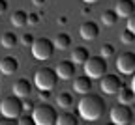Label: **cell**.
Masks as SVG:
<instances>
[{"label": "cell", "instance_id": "cell-16", "mask_svg": "<svg viewBox=\"0 0 135 125\" xmlns=\"http://www.w3.org/2000/svg\"><path fill=\"white\" fill-rule=\"evenodd\" d=\"M90 58V52L86 47H75L71 50V62L73 64H79V65H84V62H86Z\"/></svg>", "mask_w": 135, "mask_h": 125}, {"label": "cell", "instance_id": "cell-18", "mask_svg": "<svg viewBox=\"0 0 135 125\" xmlns=\"http://www.w3.org/2000/svg\"><path fill=\"white\" fill-rule=\"evenodd\" d=\"M9 21H11V24H13L15 28H23V26L26 24V21H28V13H26L25 9H17V11L11 13Z\"/></svg>", "mask_w": 135, "mask_h": 125}, {"label": "cell", "instance_id": "cell-24", "mask_svg": "<svg viewBox=\"0 0 135 125\" xmlns=\"http://www.w3.org/2000/svg\"><path fill=\"white\" fill-rule=\"evenodd\" d=\"M113 54H114V47H113L111 43H103V45L99 47V56H101V58L107 60V58H111Z\"/></svg>", "mask_w": 135, "mask_h": 125}, {"label": "cell", "instance_id": "cell-12", "mask_svg": "<svg viewBox=\"0 0 135 125\" xmlns=\"http://www.w3.org/2000/svg\"><path fill=\"white\" fill-rule=\"evenodd\" d=\"M32 93V82L28 79H19V80H15L13 84V95H17L19 99H26L28 95Z\"/></svg>", "mask_w": 135, "mask_h": 125}, {"label": "cell", "instance_id": "cell-38", "mask_svg": "<svg viewBox=\"0 0 135 125\" xmlns=\"http://www.w3.org/2000/svg\"><path fill=\"white\" fill-rule=\"evenodd\" d=\"M83 2H86V4H94V2H98V0H83Z\"/></svg>", "mask_w": 135, "mask_h": 125}, {"label": "cell", "instance_id": "cell-36", "mask_svg": "<svg viewBox=\"0 0 135 125\" xmlns=\"http://www.w3.org/2000/svg\"><path fill=\"white\" fill-rule=\"evenodd\" d=\"M32 4H34V6H43L45 0H32Z\"/></svg>", "mask_w": 135, "mask_h": 125}, {"label": "cell", "instance_id": "cell-14", "mask_svg": "<svg viewBox=\"0 0 135 125\" xmlns=\"http://www.w3.org/2000/svg\"><path fill=\"white\" fill-rule=\"evenodd\" d=\"M90 90H92V79H88L86 75L77 77V79L73 80V92H75V93L84 95V93H90Z\"/></svg>", "mask_w": 135, "mask_h": 125}, {"label": "cell", "instance_id": "cell-37", "mask_svg": "<svg viewBox=\"0 0 135 125\" xmlns=\"http://www.w3.org/2000/svg\"><path fill=\"white\" fill-rule=\"evenodd\" d=\"M129 88H131L133 93H135V75H133V79H131V86H129Z\"/></svg>", "mask_w": 135, "mask_h": 125}, {"label": "cell", "instance_id": "cell-22", "mask_svg": "<svg viewBox=\"0 0 135 125\" xmlns=\"http://www.w3.org/2000/svg\"><path fill=\"white\" fill-rule=\"evenodd\" d=\"M118 23V15L114 13V9H105L101 13V24L103 26H114Z\"/></svg>", "mask_w": 135, "mask_h": 125}, {"label": "cell", "instance_id": "cell-35", "mask_svg": "<svg viewBox=\"0 0 135 125\" xmlns=\"http://www.w3.org/2000/svg\"><path fill=\"white\" fill-rule=\"evenodd\" d=\"M81 13H83V15H88V13H90V6H83Z\"/></svg>", "mask_w": 135, "mask_h": 125}, {"label": "cell", "instance_id": "cell-17", "mask_svg": "<svg viewBox=\"0 0 135 125\" xmlns=\"http://www.w3.org/2000/svg\"><path fill=\"white\" fill-rule=\"evenodd\" d=\"M53 45H55V49H58V50H66V49H70V45H71V38H70V34H66V32L56 34V35H55Z\"/></svg>", "mask_w": 135, "mask_h": 125}, {"label": "cell", "instance_id": "cell-25", "mask_svg": "<svg viewBox=\"0 0 135 125\" xmlns=\"http://www.w3.org/2000/svg\"><path fill=\"white\" fill-rule=\"evenodd\" d=\"M120 39H122V43H126V45H128V43H133V41H135V34H131V32L126 28V30H122V34H120Z\"/></svg>", "mask_w": 135, "mask_h": 125}, {"label": "cell", "instance_id": "cell-13", "mask_svg": "<svg viewBox=\"0 0 135 125\" xmlns=\"http://www.w3.org/2000/svg\"><path fill=\"white\" fill-rule=\"evenodd\" d=\"M114 13L118 17H128L135 13V0H116L114 4Z\"/></svg>", "mask_w": 135, "mask_h": 125}, {"label": "cell", "instance_id": "cell-39", "mask_svg": "<svg viewBox=\"0 0 135 125\" xmlns=\"http://www.w3.org/2000/svg\"><path fill=\"white\" fill-rule=\"evenodd\" d=\"M105 125H114V123H105Z\"/></svg>", "mask_w": 135, "mask_h": 125}, {"label": "cell", "instance_id": "cell-34", "mask_svg": "<svg viewBox=\"0 0 135 125\" xmlns=\"http://www.w3.org/2000/svg\"><path fill=\"white\" fill-rule=\"evenodd\" d=\"M58 24H62V26L68 24V17H66V15H60V17H58Z\"/></svg>", "mask_w": 135, "mask_h": 125}, {"label": "cell", "instance_id": "cell-7", "mask_svg": "<svg viewBox=\"0 0 135 125\" xmlns=\"http://www.w3.org/2000/svg\"><path fill=\"white\" fill-rule=\"evenodd\" d=\"M109 116H111V123L114 125H129L133 121V112L129 108V105H120V103L114 105Z\"/></svg>", "mask_w": 135, "mask_h": 125}, {"label": "cell", "instance_id": "cell-2", "mask_svg": "<svg viewBox=\"0 0 135 125\" xmlns=\"http://www.w3.org/2000/svg\"><path fill=\"white\" fill-rule=\"evenodd\" d=\"M34 123L36 125H55L56 123V110H55V106H51L49 103H41L38 105L36 108H34V112L30 114Z\"/></svg>", "mask_w": 135, "mask_h": 125}, {"label": "cell", "instance_id": "cell-19", "mask_svg": "<svg viewBox=\"0 0 135 125\" xmlns=\"http://www.w3.org/2000/svg\"><path fill=\"white\" fill-rule=\"evenodd\" d=\"M0 43H2L4 49H15L17 43H19V38H17L15 32H4L2 38H0Z\"/></svg>", "mask_w": 135, "mask_h": 125}, {"label": "cell", "instance_id": "cell-1", "mask_svg": "<svg viewBox=\"0 0 135 125\" xmlns=\"http://www.w3.org/2000/svg\"><path fill=\"white\" fill-rule=\"evenodd\" d=\"M77 110H79V116L83 119L96 121L105 112V101L98 93H84L81 97V101L77 103Z\"/></svg>", "mask_w": 135, "mask_h": 125}, {"label": "cell", "instance_id": "cell-23", "mask_svg": "<svg viewBox=\"0 0 135 125\" xmlns=\"http://www.w3.org/2000/svg\"><path fill=\"white\" fill-rule=\"evenodd\" d=\"M71 105H73V95L70 92L58 93V97H56V106H58V108H70Z\"/></svg>", "mask_w": 135, "mask_h": 125}, {"label": "cell", "instance_id": "cell-6", "mask_svg": "<svg viewBox=\"0 0 135 125\" xmlns=\"http://www.w3.org/2000/svg\"><path fill=\"white\" fill-rule=\"evenodd\" d=\"M30 50H32V56L36 58V60L45 62V60H49L51 56H53L55 45H53V41L47 39V38H38V39H34Z\"/></svg>", "mask_w": 135, "mask_h": 125}, {"label": "cell", "instance_id": "cell-26", "mask_svg": "<svg viewBox=\"0 0 135 125\" xmlns=\"http://www.w3.org/2000/svg\"><path fill=\"white\" fill-rule=\"evenodd\" d=\"M17 125H36V123H34V119H32V116L30 114H21L19 118H17Z\"/></svg>", "mask_w": 135, "mask_h": 125}, {"label": "cell", "instance_id": "cell-11", "mask_svg": "<svg viewBox=\"0 0 135 125\" xmlns=\"http://www.w3.org/2000/svg\"><path fill=\"white\" fill-rule=\"evenodd\" d=\"M55 73H56L58 79L68 80V79H71V77L75 75V64H73L71 60H62V62H58Z\"/></svg>", "mask_w": 135, "mask_h": 125}, {"label": "cell", "instance_id": "cell-28", "mask_svg": "<svg viewBox=\"0 0 135 125\" xmlns=\"http://www.w3.org/2000/svg\"><path fill=\"white\" fill-rule=\"evenodd\" d=\"M34 39H36V38H34V35H32V34H23L19 41L23 43V47H32V43H34Z\"/></svg>", "mask_w": 135, "mask_h": 125}, {"label": "cell", "instance_id": "cell-15", "mask_svg": "<svg viewBox=\"0 0 135 125\" xmlns=\"http://www.w3.org/2000/svg\"><path fill=\"white\" fill-rule=\"evenodd\" d=\"M19 69V62L15 56H4L0 60V73L2 75H13Z\"/></svg>", "mask_w": 135, "mask_h": 125}, {"label": "cell", "instance_id": "cell-9", "mask_svg": "<svg viewBox=\"0 0 135 125\" xmlns=\"http://www.w3.org/2000/svg\"><path fill=\"white\" fill-rule=\"evenodd\" d=\"M116 69L122 75H135V52L128 50L116 58Z\"/></svg>", "mask_w": 135, "mask_h": 125}, {"label": "cell", "instance_id": "cell-3", "mask_svg": "<svg viewBox=\"0 0 135 125\" xmlns=\"http://www.w3.org/2000/svg\"><path fill=\"white\" fill-rule=\"evenodd\" d=\"M0 112L2 118L8 119H17L23 114V99H19L17 95H8L0 101Z\"/></svg>", "mask_w": 135, "mask_h": 125}, {"label": "cell", "instance_id": "cell-8", "mask_svg": "<svg viewBox=\"0 0 135 125\" xmlns=\"http://www.w3.org/2000/svg\"><path fill=\"white\" fill-rule=\"evenodd\" d=\"M99 86H101V92L103 93H109V95H116L118 92H120V88L124 86L122 84V79L118 75H103L99 80Z\"/></svg>", "mask_w": 135, "mask_h": 125}, {"label": "cell", "instance_id": "cell-5", "mask_svg": "<svg viewBox=\"0 0 135 125\" xmlns=\"http://www.w3.org/2000/svg\"><path fill=\"white\" fill-rule=\"evenodd\" d=\"M84 75L88 79H101L103 75H107V60L98 56H90L86 62H84Z\"/></svg>", "mask_w": 135, "mask_h": 125}, {"label": "cell", "instance_id": "cell-20", "mask_svg": "<svg viewBox=\"0 0 135 125\" xmlns=\"http://www.w3.org/2000/svg\"><path fill=\"white\" fill-rule=\"evenodd\" d=\"M116 95H118V103L120 105H131V101L135 99V93H133V90L129 86H122Z\"/></svg>", "mask_w": 135, "mask_h": 125}, {"label": "cell", "instance_id": "cell-31", "mask_svg": "<svg viewBox=\"0 0 135 125\" xmlns=\"http://www.w3.org/2000/svg\"><path fill=\"white\" fill-rule=\"evenodd\" d=\"M8 11V0H0V15H4Z\"/></svg>", "mask_w": 135, "mask_h": 125}, {"label": "cell", "instance_id": "cell-10", "mask_svg": "<svg viewBox=\"0 0 135 125\" xmlns=\"http://www.w3.org/2000/svg\"><path fill=\"white\" fill-rule=\"evenodd\" d=\"M99 34V26L94 23V21H84L81 26H79V35L84 39V41H94Z\"/></svg>", "mask_w": 135, "mask_h": 125}, {"label": "cell", "instance_id": "cell-32", "mask_svg": "<svg viewBox=\"0 0 135 125\" xmlns=\"http://www.w3.org/2000/svg\"><path fill=\"white\" fill-rule=\"evenodd\" d=\"M0 125H17V121L8 119V118H2V119H0Z\"/></svg>", "mask_w": 135, "mask_h": 125}, {"label": "cell", "instance_id": "cell-30", "mask_svg": "<svg viewBox=\"0 0 135 125\" xmlns=\"http://www.w3.org/2000/svg\"><path fill=\"white\" fill-rule=\"evenodd\" d=\"M126 28H128L131 34H135V13L128 17V24H126Z\"/></svg>", "mask_w": 135, "mask_h": 125}, {"label": "cell", "instance_id": "cell-33", "mask_svg": "<svg viewBox=\"0 0 135 125\" xmlns=\"http://www.w3.org/2000/svg\"><path fill=\"white\" fill-rule=\"evenodd\" d=\"M40 97H41V99H43V101H47V99H49V97H51V93H49V92H47V90H43V92H40Z\"/></svg>", "mask_w": 135, "mask_h": 125}, {"label": "cell", "instance_id": "cell-27", "mask_svg": "<svg viewBox=\"0 0 135 125\" xmlns=\"http://www.w3.org/2000/svg\"><path fill=\"white\" fill-rule=\"evenodd\" d=\"M34 108H36V105H34L28 97H26V99H23V112H25V114H32V112H34Z\"/></svg>", "mask_w": 135, "mask_h": 125}, {"label": "cell", "instance_id": "cell-29", "mask_svg": "<svg viewBox=\"0 0 135 125\" xmlns=\"http://www.w3.org/2000/svg\"><path fill=\"white\" fill-rule=\"evenodd\" d=\"M26 24H32V26L40 24V15H38V13H28V21H26Z\"/></svg>", "mask_w": 135, "mask_h": 125}, {"label": "cell", "instance_id": "cell-4", "mask_svg": "<svg viewBox=\"0 0 135 125\" xmlns=\"http://www.w3.org/2000/svg\"><path fill=\"white\" fill-rule=\"evenodd\" d=\"M56 80H58V77L55 73V69H51V67H41L34 73V84H36L40 92H43V90L51 92L55 88Z\"/></svg>", "mask_w": 135, "mask_h": 125}, {"label": "cell", "instance_id": "cell-21", "mask_svg": "<svg viewBox=\"0 0 135 125\" xmlns=\"http://www.w3.org/2000/svg\"><path fill=\"white\" fill-rule=\"evenodd\" d=\"M55 125H79V119L73 112H62L56 116V123Z\"/></svg>", "mask_w": 135, "mask_h": 125}]
</instances>
